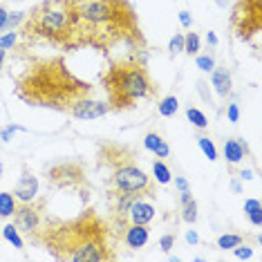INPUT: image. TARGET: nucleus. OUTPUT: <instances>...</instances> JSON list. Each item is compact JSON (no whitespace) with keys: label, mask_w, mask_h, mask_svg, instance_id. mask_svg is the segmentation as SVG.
<instances>
[{"label":"nucleus","mask_w":262,"mask_h":262,"mask_svg":"<svg viewBox=\"0 0 262 262\" xmlns=\"http://www.w3.org/2000/svg\"><path fill=\"white\" fill-rule=\"evenodd\" d=\"M23 126H14V123H9V126H5L3 130H0V141H3V144H7V141L11 139V137H14V133H23Z\"/></svg>","instance_id":"c85d7f7f"},{"label":"nucleus","mask_w":262,"mask_h":262,"mask_svg":"<svg viewBox=\"0 0 262 262\" xmlns=\"http://www.w3.org/2000/svg\"><path fill=\"white\" fill-rule=\"evenodd\" d=\"M3 170H5V166H3V162H0V180H3Z\"/></svg>","instance_id":"37998d69"},{"label":"nucleus","mask_w":262,"mask_h":262,"mask_svg":"<svg viewBox=\"0 0 262 262\" xmlns=\"http://www.w3.org/2000/svg\"><path fill=\"white\" fill-rule=\"evenodd\" d=\"M231 25L240 40H251L262 29V0H237Z\"/></svg>","instance_id":"6e6552de"},{"label":"nucleus","mask_w":262,"mask_h":262,"mask_svg":"<svg viewBox=\"0 0 262 262\" xmlns=\"http://www.w3.org/2000/svg\"><path fill=\"white\" fill-rule=\"evenodd\" d=\"M101 83L108 94L110 110H130L139 101L157 97V85H155L150 72L141 58L128 56L110 63V68L101 74Z\"/></svg>","instance_id":"39448f33"},{"label":"nucleus","mask_w":262,"mask_h":262,"mask_svg":"<svg viewBox=\"0 0 262 262\" xmlns=\"http://www.w3.org/2000/svg\"><path fill=\"white\" fill-rule=\"evenodd\" d=\"M240 177H242V180H251L253 172H251V170H242V172H240Z\"/></svg>","instance_id":"a19ab883"},{"label":"nucleus","mask_w":262,"mask_h":262,"mask_svg":"<svg viewBox=\"0 0 262 262\" xmlns=\"http://www.w3.org/2000/svg\"><path fill=\"white\" fill-rule=\"evenodd\" d=\"M16 38H18V34H16L14 29H11L9 34L0 36V47H3V50H9V47H14V45H16Z\"/></svg>","instance_id":"2f4dec72"},{"label":"nucleus","mask_w":262,"mask_h":262,"mask_svg":"<svg viewBox=\"0 0 262 262\" xmlns=\"http://www.w3.org/2000/svg\"><path fill=\"white\" fill-rule=\"evenodd\" d=\"M182 52H184V34H175L168 43V54L177 56V54H182Z\"/></svg>","instance_id":"cd10ccee"},{"label":"nucleus","mask_w":262,"mask_h":262,"mask_svg":"<svg viewBox=\"0 0 262 262\" xmlns=\"http://www.w3.org/2000/svg\"><path fill=\"white\" fill-rule=\"evenodd\" d=\"M198 90L202 94V99L206 101V103H211V97H208V85H206V81H198Z\"/></svg>","instance_id":"f704fd0d"},{"label":"nucleus","mask_w":262,"mask_h":262,"mask_svg":"<svg viewBox=\"0 0 262 262\" xmlns=\"http://www.w3.org/2000/svg\"><path fill=\"white\" fill-rule=\"evenodd\" d=\"M180 23H182V27H190L193 25V16L188 11H180Z\"/></svg>","instance_id":"c9c22d12"},{"label":"nucleus","mask_w":262,"mask_h":262,"mask_svg":"<svg viewBox=\"0 0 262 262\" xmlns=\"http://www.w3.org/2000/svg\"><path fill=\"white\" fill-rule=\"evenodd\" d=\"M211 81H213V88H215L217 97L220 99H229L231 90H233V79H231L229 68H213Z\"/></svg>","instance_id":"4468645a"},{"label":"nucleus","mask_w":262,"mask_h":262,"mask_svg":"<svg viewBox=\"0 0 262 262\" xmlns=\"http://www.w3.org/2000/svg\"><path fill=\"white\" fill-rule=\"evenodd\" d=\"M186 119L190 123H193L195 128H200V130H206L208 128V119H206V115L202 110H198V108H193V105H190V108H186Z\"/></svg>","instance_id":"4be33fe9"},{"label":"nucleus","mask_w":262,"mask_h":262,"mask_svg":"<svg viewBox=\"0 0 262 262\" xmlns=\"http://www.w3.org/2000/svg\"><path fill=\"white\" fill-rule=\"evenodd\" d=\"M108 112H110L108 103H103V101H94V99L88 97V99L79 101L70 115H72L74 119H81V121H92V119H99V117L108 115Z\"/></svg>","instance_id":"9b49d317"},{"label":"nucleus","mask_w":262,"mask_h":262,"mask_svg":"<svg viewBox=\"0 0 262 262\" xmlns=\"http://www.w3.org/2000/svg\"><path fill=\"white\" fill-rule=\"evenodd\" d=\"M23 18H25V11H16V14H7V25H5V29H14L16 25H20Z\"/></svg>","instance_id":"7c9ffc66"},{"label":"nucleus","mask_w":262,"mask_h":262,"mask_svg":"<svg viewBox=\"0 0 262 262\" xmlns=\"http://www.w3.org/2000/svg\"><path fill=\"white\" fill-rule=\"evenodd\" d=\"M3 61H5V50L0 47V70H3Z\"/></svg>","instance_id":"79ce46f5"},{"label":"nucleus","mask_w":262,"mask_h":262,"mask_svg":"<svg viewBox=\"0 0 262 262\" xmlns=\"http://www.w3.org/2000/svg\"><path fill=\"white\" fill-rule=\"evenodd\" d=\"M45 180L54 188H88V172L81 159H63L45 168Z\"/></svg>","instance_id":"0eeeda50"},{"label":"nucleus","mask_w":262,"mask_h":262,"mask_svg":"<svg viewBox=\"0 0 262 262\" xmlns=\"http://www.w3.org/2000/svg\"><path fill=\"white\" fill-rule=\"evenodd\" d=\"M186 242H188V244H198V242H200L198 233H195V231H188V233H186Z\"/></svg>","instance_id":"58836bf2"},{"label":"nucleus","mask_w":262,"mask_h":262,"mask_svg":"<svg viewBox=\"0 0 262 262\" xmlns=\"http://www.w3.org/2000/svg\"><path fill=\"white\" fill-rule=\"evenodd\" d=\"M175 186L180 188V193H184V190H190L188 188V182L184 180V177H175Z\"/></svg>","instance_id":"4c0bfd02"},{"label":"nucleus","mask_w":262,"mask_h":262,"mask_svg":"<svg viewBox=\"0 0 262 262\" xmlns=\"http://www.w3.org/2000/svg\"><path fill=\"white\" fill-rule=\"evenodd\" d=\"M123 244L133 251H139L144 249L148 240H150V229L148 224H123Z\"/></svg>","instance_id":"f8f14e48"},{"label":"nucleus","mask_w":262,"mask_h":262,"mask_svg":"<svg viewBox=\"0 0 262 262\" xmlns=\"http://www.w3.org/2000/svg\"><path fill=\"white\" fill-rule=\"evenodd\" d=\"M177 108H180V101H177V97H164L162 101L157 103V110H159V115L162 117H172L177 112Z\"/></svg>","instance_id":"aec40b11"},{"label":"nucleus","mask_w":262,"mask_h":262,"mask_svg":"<svg viewBox=\"0 0 262 262\" xmlns=\"http://www.w3.org/2000/svg\"><path fill=\"white\" fill-rule=\"evenodd\" d=\"M159 247H162L164 253H170V249L175 247V235H172V233L162 235V240H159Z\"/></svg>","instance_id":"473e14b6"},{"label":"nucleus","mask_w":262,"mask_h":262,"mask_svg":"<svg viewBox=\"0 0 262 262\" xmlns=\"http://www.w3.org/2000/svg\"><path fill=\"white\" fill-rule=\"evenodd\" d=\"M195 63H198V68L202 72H213V68H215L213 54H195Z\"/></svg>","instance_id":"bb28decb"},{"label":"nucleus","mask_w":262,"mask_h":262,"mask_svg":"<svg viewBox=\"0 0 262 262\" xmlns=\"http://www.w3.org/2000/svg\"><path fill=\"white\" fill-rule=\"evenodd\" d=\"M198 146L202 148V152L206 155V159H211V162H215L217 159V148H215V144H213L208 137H204V135H200L198 137Z\"/></svg>","instance_id":"393cba45"},{"label":"nucleus","mask_w":262,"mask_h":262,"mask_svg":"<svg viewBox=\"0 0 262 262\" xmlns=\"http://www.w3.org/2000/svg\"><path fill=\"white\" fill-rule=\"evenodd\" d=\"M76 20L74 0H43L25 14L20 32L29 40H47L63 50H76Z\"/></svg>","instance_id":"20e7f679"},{"label":"nucleus","mask_w":262,"mask_h":262,"mask_svg":"<svg viewBox=\"0 0 262 262\" xmlns=\"http://www.w3.org/2000/svg\"><path fill=\"white\" fill-rule=\"evenodd\" d=\"M14 198L18 202H32L38 198V180L27 170V166H23V175L14 188Z\"/></svg>","instance_id":"ddd939ff"},{"label":"nucleus","mask_w":262,"mask_h":262,"mask_svg":"<svg viewBox=\"0 0 262 262\" xmlns=\"http://www.w3.org/2000/svg\"><path fill=\"white\" fill-rule=\"evenodd\" d=\"M16 94L34 108H50L70 115L79 101L92 94V85L70 72L61 56L36 58L16 81Z\"/></svg>","instance_id":"7ed1b4c3"},{"label":"nucleus","mask_w":262,"mask_h":262,"mask_svg":"<svg viewBox=\"0 0 262 262\" xmlns=\"http://www.w3.org/2000/svg\"><path fill=\"white\" fill-rule=\"evenodd\" d=\"M244 152H247V146L240 139H226L224 141V159L226 164H240L244 159Z\"/></svg>","instance_id":"dca6fc26"},{"label":"nucleus","mask_w":262,"mask_h":262,"mask_svg":"<svg viewBox=\"0 0 262 262\" xmlns=\"http://www.w3.org/2000/svg\"><path fill=\"white\" fill-rule=\"evenodd\" d=\"M3 235H5V240H7L9 244H14L16 249H23V237H20V231L16 229V224H7V226H5Z\"/></svg>","instance_id":"a878e982"},{"label":"nucleus","mask_w":262,"mask_h":262,"mask_svg":"<svg viewBox=\"0 0 262 262\" xmlns=\"http://www.w3.org/2000/svg\"><path fill=\"white\" fill-rule=\"evenodd\" d=\"M206 40H208V45H213V47L217 45V36L213 32H206Z\"/></svg>","instance_id":"ea45409f"},{"label":"nucleus","mask_w":262,"mask_h":262,"mask_svg":"<svg viewBox=\"0 0 262 262\" xmlns=\"http://www.w3.org/2000/svg\"><path fill=\"white\" fill-rule=\"evenodd\" d=\"M244 242V235L240 233H226V235H220L217 237V249H224V251H229V249L237 247V244Z\"/></svg>","instance_id":"5701e85b"},{"label":"nucleus","mask_w":262,"mask_h":262,"mask_svg":"<svg viewBox=\"0 0 262 262\" xmlns=\"http://www.w3.org/2000/svg\"><path fill=\"white\" fill-rule=\"evenodd\" d=\"M36 244L56 260L103 262L117 255L110 244V231L94 208L83 211L74 220H45Z\"/></svg>","instance_id":"f257e3e1"},{"label":"nucleus","mask_w":262,"mask_h":262,"mask_svg":"<svg viewBox=\"0 0 262 262\" xmlns=\"http://www.w3.org/2000/svg\"><path fill=\"white\" fill-rule=\"evenodd\" d=\"M144 148L146 150H150L155 157H159V159H166L170 155V146L162 139V135L159 133H148L144 137Z\"/></svg>","instance_id":"2eb2a0df"},{"label":"nucleus","mask_w":262,"mask_h":262,"mask_svg":"<svg viewBox=\"0 0 262 262\" xmlns=\"http://www.w3.org/2000/svg\"><path fill=\"white\" fill-rule=\"evenodd\" d=\"M200 36L195 32H188V34H184V52H186L188 56H195V54H200Z\"/></svg>","instance_id":"b1692460"},{"label":"nucleus","mask_w":262,"mask_h":262,"mask_svg":"<svg viewBox=\"0 0 262 262\" xmlns=\"http://www.w3.org/2000/svg\"><path fill=\"white\" fill-rule=\"evenodd\" d=\"M99 166L110 172V184L115 195L130 198H152L155 182L137 164V155L130 146L123 144H101Z\"/></svg>","instance_id":"423d86ee"},{"label":"nucleus","mask_w":262,"mask_h":262,"mask_svg":"<svg viewBox=\"0 0 262 262\" xmlns=\"http://www.w3.org/2000/svg\"><path fill=\"white\" fill-rule=\"evenodd\" d=\"M152 177L157 184H170V168L164 164V159H155L152 162Z\"/></svg>","instance_id":"a211bd4d"},{"label":"nucleus","mask_w":262,"mask_h":262,"mask_svg":"<svg viewBox=\"0 0 262 262\" xmlns=\"http://www.w3.org/2000/svg\"><path fill=\"white\" fill-rule=\"evenodd\" d=\"M16 204H18V200H16L11 193H0V217H11L14 215Z\"/></svg>","instance_id":"6ab92c4d"},{"label":"nucleus","mask_w":262,"mask_h":262,"mask_svg":"<svg viewBox=\"0 0 262 262\" xmlns=\"http://www.w3.org/2000/svg\"><path fill=\"white\" fill-rule=\"evenodd\" d=\"M229 121L237 123V119H240V108H237V103H229Z\"/></svg>","instance_id":"72a5a7b5"},{"label":"nucleus","mask_w":262,"mask_h":262,"mask_svg":"<svg viewBox=\"0 0 262 262\" xmlns=\"http://www.w3.org/2000/svg\"><path fill=\"white\" fill-rule=\"evenodd\" d=\"M182 220L188 224L198 222V202L193 200L190 190H184L182 193Z\"/></svg>","instance_id":"f3484780"},{"label":"nucleus","mask_w":262,"mask_h":262,"mask_svg":"<svg viewBox=\"0 0 262 262\" xmlns=\"http://www.w3.org/2000/svg\"><path fill=\"white\" fill-rule=\"evenodd\" d=\"M152 217H155V204L152 202H148L144 198H135L128 204L126 213H123L121 226L123 224H148V222H152Z\"/></svg>","instance_id":"9d476101"},{"label":"nucleus","mask_w":262,"mask_h":262,"mask_svg":"<svg viewBox=\"0 0 262 262\" xmlns=\"http://www.w3.org/2000/svg\"><path fill=\"white\" fill-rule=\"evenodd\" d=\"M244 213L249 215L253 226L262 224V215H260V200H247L244 202Z\"/></svg>","instance_id":"412c9836"},{"label":"nucleus","mask_w":262,"mask_h":262,"mask_svg":"<svg viewBox=\"0 0 262 262\" xmlns=\"http://www.w3.org/2000/svg\"><path fill=\"white\" fill-rule=\"evenodd\" d=\"M233 253H235V258L237 260H249L253 255V251H251V247H247V244H237V247H233Z\"/></svg>","instance_id":"c756f323"},{"label":"nucleus","mask_w":262,"mask_h":262,"mask_svg":"<svg viewBox=\"0 0 262 262\" xmlns=\"http://www.w3.org/2000/svg\"><path fill=\"white\" fill-rule=\"evenodd\" d=\"M7 7L5 5H0V29H5V25H7Z\"/></svg>","instance_id":"e433bc0d"},{"label":"nucleus","mask_w":262,"mask_h":262,"mask_svg":"<svg viewBox=\"0 0 262 262\" xmlns=\"http://www.w3.org/2000/svg\"><path fill=\"white\" fill-rule=\"evenodd\" d=\"M45 204L47 200L45 198H36L32 202H18L16 204V211H14V224L20 233H25L29 240L36 244L38 240V233L45 224Z\"/></svg>","instance_id":"1a4fd4ad"},{"label":"nucleus","mask_w":262,"mask_h":262,"mask_svg":"<svg viewBox=\"0 0 262 262\" xmlns=\"http://www.w3.org/2000/svg\"><path fill=\"white\" fill-rule=\"evenodd\" d=\"M76 43L108 52L117 43L144 47L139 20L128 0H74Z\"/></svg>","instance_id":"f03ea898"}]
</instances>
